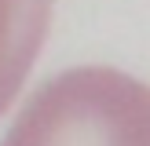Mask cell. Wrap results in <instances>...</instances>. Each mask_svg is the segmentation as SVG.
<instances>
[{
    "mask_svg": "<svg viewBox=\"0 0 150 146\" xmlns=\"http://www.w3.org/2000/svg\"><path fill=\"white\" fill-rule=\"evenodd\" d=\"M0 146H150V84L110 66L40 84Z\"/></svg>",
    "mask_w": 150,
    "mask_h": 146,
    "instance_id": "6da1fadb",
    "label": "cell"
},
{
    "mask_svg": "<svg viewBox=\"0 0 150 146\" xmlns=\"http://www.w3.org/2000/svg\"><path fill=\"white\" fill-rule=\"evenodd\" d=\"M48 29V0H0V113L26 80Z\"/></svg>",
    "mask_w": 150,
    "mask_h": 146,
    "instance_id": "7a4b0ae2",
    "label": "cell"
}]
</instances>
